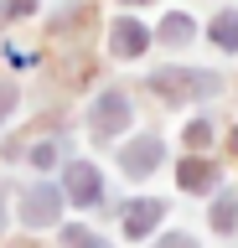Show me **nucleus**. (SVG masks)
<instances>
[{"label": "nucleus", "mask_w": 238, "mask_h": 248, "mask_svg": "<svg viewBox=\"0 0 238 248\" xmlns=\"http://www.w3.org/2000/svg\"><path fill=\"white\" fill-rule=\"evenodd\" d=\"M150 83V93L156 98H166V104H187V98H212V93L222 88L218 73H197V67H156V73L145 78Z\"/></svg>", "instance_id": "obj_1"}, {"label": "nucleus", "mask_w": 238, "mask_h": 248, "mask_svg": "<svg viewBox=\"0 0 238 248\" xmlns=\"http://www.w3.org/2000/svg\"><path fill=\"white\" fill-rule=\"evenodd\" d=\"M160 160H166V145H160V135H135L125 150H119V170H125L129 181H145V176H150Z\"/></svg>", "instance_id": "obj_2"}, {"label": "nucleus", "mask_w": 238, "mask_h": 248, "mask_svg": "<svg viewBox=\"0 0 238 248\" xmlns=\"http://www.w3.org/2000/svg\"><path fill=\"white\" fill-rule=\"evenodd\" d=\"M63 181H67V202H73V207H98V202H104V176H98V166H88V160L63 166Z\"/></svg>", "instance_id": "obj_3"}, {"label": "nucleus", "mask_w": 238, "mask_h": 248, "mask_svg": "<svg viewBox=\"0 0 238 248\" xmlns=\"http://www.w3.org/2000/svg\"><path fill=\"white\" fill-rule=\"evenodd\" d=\"M125 124H129V93H119V88L98 93L94 98V135L109 140V135H119Z\"/></svg>", "instance_id": "obj_4"}, {"label": "nucleus", "mask_w": 238, "mask_h": 248, "mask_svg": "<svg viewBox=\"0 0 238 248\" xmlns=\"http://www.w3.org/2000/svg\"><path fill=\"white\" fill-rule=\"evenodd\" d=\"M57 207H63V191L57 186H32L21 197V222L26 228H52L57 222Z\"/></svg>", "instance_id": "obj_5"}, {"label": "nucleus", "mask_w": 238, "mask_h": 248, "mask_svg": "<svg viewBox=\"0 0 238 248\" xmlns=\"http://www.w3.org/2000/svg\"><path fill=\"white\" fill-rule=\"evenodd\" d=\"M145 46H150V31H145L140 21H129V16H125V21H114V26H109V52H114V57H140Z\"/></svg>", "instance_id": "obj_6"}, {"label": "nucleus", "mask_w": 238, "mask_h": 248, "mask_svg": "<svg viewBox=\"0 0 238 248\" xmlns=\"http://www.w3.org/2000/svg\"><path fill=\"white\" fill-rule=\"evenodd\" d=\"M176 181H181V191H212V186L222 181V170L207 160V155H187V166L176 170Z\"/></svg>", "instance_id": "obj_7"}, {"label": "nucleus", "mask_w": 238, "mask_h": 248, "mask_svg": "<svg viewBox=\"0 0 238 248\" xmlns=\"http://www.w3.org/2000/svg\"><path fill=\"white\" fill-rule=\"evenodd\" d=\"M160 217H166V202H156V197L150 202H129L125 207V238H145Z\"/></svg>", "instance_id": "obj_8"}, {"label": "nucleus", "mask_w": 238, "mask_h": 248, "mask_svg": "<svg viewBox=\"0 0 238 248\" xmlns=\"http://www.w3.org/2000/svg\"><path fill=\"white\" fill-rule=\"evenodd\" d=\"M191 36H197V21H191V16H181V11H171V16L156 26V36H150V42H160V46H187Z\"/></svg>", "instance_id": "obj_9"}, {"label": "nucleus", "mask_w": 238, "mask_h": 248, "mask_svg": "<svg viewBox=\"0 0 238 248\" xmlns=\"http://www.w3.org/2000/svg\"><path fill=\"white\" fill-rule=\"evenodd\" d=\"M207 31H212V42H218L222 52H238V11H218Z\"/></svg>", "instance_id": "obj_10"}, {"label": "nucleus", "mask_w": 238, "mask_h": 248, "mask_svg": "<svg viewBox=\"0 0 238 248\" xmlns=\"http://www.w3.org/2000/svg\"><path fill=\"white\" fill-rule=\"evenodd\" d=\"M212 228L218 232H233L238 228V191H222L218 207H212Z\"/></svg>", "instance_id": "obj_11"}, {"label": "nucleus", "mask_w": 238, "mask_h": 248, "mask_svg": "<svg viewBox=\"0 0 238 248\" xmlns=\"http://www.w3.org/2000/svg\"><path fill=\"white\" fill-rule=\"evenodd\" d=\"M32 166H36V170L63 166V145H57V140H42V145H32Z\"/></svg>", "instance_id": "obj_12"}, {"label": "nucleus", "mask_w": 238, "mask_h": 248, "mask_svg": "<svg viewBox=\"0 0 238 248\" xmlns=\"http://www.w3.org/2000/svg\"><path fill=\"white\" fill-rule=\"evenodd\" d=\"M63 248H109V243L88 228H63Z\"/></svg>", "instance_id": "obj_13"}, {"label": "nucleus", "mask_w": 238, "mask_h": 248, "mask_svg": "<svg viewBox=\"0 0 238 248\" xmlns=\"http://www.w3.org/2000/svg\"><path fill=\"white\" fill-rule=\"evenodd\" d=\"M207 145H212V124H207V119H191L187 124V150H207Z\"/></svg>", "instance_id": "obj_14"}, {"label": "nucleus", "mask_w": 238, "mask_h": 248, "mask_svg": "<svg viewBox=\"0 0 238 248\" xmlns=\"http://www.w3.org/2000/svg\"><path fill=\"white\" fill-rule=\"evenodd\" d=\"M16 104H21V88L16 83H0V124H5V114H11Z\"/></svg>", "instance_id": "obj_15"}, {"label": "nucleus", "mask_w": 238, "mask_h": 248, "mask_svg": "<svg viewBox=\"0 0 238 248\" xmlns=\"http://www.w3.org/2000/svg\"><path fill=\"white\" fill-rule=\"evenodd\" d=\"M0 11H5V16H32V11H36V0H5Z\"/></svg>", "instance_id": "obj_16"}, {"label": "nucleus", "mask_w": 238, "mask_h": 248, "mask_svg": "<svg viewBox=\"0 0 238 248\" xmlns=\"http://www.w3.org/2000/svg\"><path fill=\"white\" fill-rule=\"evenodd\" d=\"M156 248H197V243H191L187 232H166V238H160V243H156Z\"/></svg>", "instance_id": "obj_17"}, {"label": "nucleus", "mask_w": 238, "mask_h": 248, "mask_svg": "<svg viewBox=\"0 0 238 248\" xmlns=\"http://www.w3.org/2000/svg\"><path fill=\"white\" fill-rule=\"evenodd\" d=\"M0 202H5V181H0ZM0 228H5V212H0Z\"/></svg>", "instance_id": "obj_18"}, {"label": "nucleus", "mask_w": 238, "mask_h": 248, "mask_svg": "<svg viewBox=\"0 0 238 248\" xmlns=\"http://www.w3.org/2000/svg\"><path fill=\"white\" fill-rule=\"evenodd\" d=\"M228 145H233V150H238V124H233V135H228Z\"/></svg>", "instance_id": "obj_19"}, {"label": "nucleus", "mask_w": 238, "mask_h": 248, "mask_svg": "<svg viewBox=\"0 0 238 248\" xmlns=\"http://www.w3.org/2000/svg\"><path fill=\"white\" fill-rule=\"evenodd\" d=\"M125 5H145V0H125Z\"/></svg>", "instance_id": "obj_20"}]
</instances>
